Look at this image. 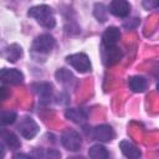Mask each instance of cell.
<instances>
[{
    "label": "cell",
    "mask_w": 159,
    "mask_h": 159,
    "mask_svg": "<svg viewBox=\"0 0 159 159\" xmlns=\"http://www.w3.org/2000/svg\"><path fill=\"white\" fill-rule=\"evenodd\" d=\"M0 78L2 83L19 84L24 81V75L15 68H2L0 72Z\"/></svg>",
    "instance_id": "9"
},
{
    "label": "cell",
    "mask_w": 159,
    "mask_h": 159,
    "mask_svg": "<svg viewBox=\"0 0 159 159\" xmlns=\"http://www.w3.org/2000/svg\"><path fill=\"white\" fill-rule=\"evenodd\" d=\"M128 84H129V88L133 91V92H137V93H140V92H144L147 89V80L142 76H132L128 81Z\"/></svg>",
    "instance_id": "15"
},
{
    "label": "cell",
    "mask_w": 159,
    "mask_h": 159,
    "mask_svg": "<svg viewBox=\"0 0 159 159\" xmlns=\"http://www.w3.org/2000/svg\"><path fill=\"white\" fill-rule=\"evenodd\" d=\"M35 92L39 94L41 101H50L52 96V86L47 82H41V83H35L34 86Z\"/></svg>",
    "instance_id": "12"
},
{
    "label": "cell",
    "mask_w": 159,
    "mask_h": 159,
    "mask_svg": "<svg viewBox=\"0 0 159 159\" xmlns=\"http://www.w3.org/2000/svg\"><path fill=\"white\" fill-rule=\"evenodd\" d=\"M53 46H55V39L48 34H43L35 39L32 43V50L37 53H48L51 52Z\"/></svg>",
    "instance_id": "2"
},
{
    "label": "cell",
    "mask_w": 159,
    "mask_h": 159,
    "mask_svg": "<svg viewBox=\"0 0 159 159\" xmlns=\"http://www.w3.org/2000/svg\"><path fill=\"white\" fill-rule=\"evenodd\" d=\"M16 119V112L12 111H2L1 112V123L4 125L7 124H12Z\"/></svg>",
    "instance_id": "20"
},
{
    "label": "cell",
    "mask_w": 159,
    "mask_h": 159,
    "mask_svg": "<svg viewBox=\"0 0 159 159\" xmlns=\"http://www.w3.org/2000/svg\"><path fill=\"white\" fill-rule=\"evenodd\" d=\"M120 39V31L118 27L111 26L106 29V31L102 35V46L103 48H109L117 46V42Z\"/></svg>",
    "instance_id": "7"
},
{
    "label": "cell",
    "mask_w": 159,
    "mask_h": 159,
    "mask_svg": "<svg viewBox=\"0 0 159 159\" xmlns=\"http://www.w3.org/2000/svg\"><path fill=\"white\" fill-rule=\"evenodd\" d=\"M6 98V88L2 86L1 87V99H5Z\"/></svg>",
    "instance_id": "23"
},
{
    "label": "cell",
    "mask_w": 159,
    "mask_h": 159,
    "mask_svg": "<svg viewBox=\"0 0 159 159\" xmlns=\"http://www.w3.org/2000/svg\"><path fill=\"white\" fill-rule=\"evenodd\" d=\"M108 10L117 17H127L130 12V5L127 0H112Z\"/></svg>",
    "instance_id": "8"
},
{
    "label": "cell",
    "mask_w": 159,
    "mask_h": 159,
    "mask_svg": "<svg viewBox=\"0 0 159 159\" xmlns=\"http://www.w3.org/2000/svg\"><path fill=\"white\" fill-rule=\"evenodd\" d=\"M89 135L93 139H97L99 142H109L114 138V130L108 124H101V125L92 128Z\"/></svg>",
    "instance_id": "6"
},
{
    "label": "cell",
    "mask_w": 159,
    "mask_h": 159,
    "mask_svg": "<svg viewBox=\"0 0 159 159\" xmlns=\"http://www.w3.org/2000/svg\"><path fill=\"white\" fill-rule=\"evenodd\" d=\"M61 143L62 145L72 152H77L80 150L81 145H82V140L81 137L77 132L75 130H66L62 135H61Z\"/></svg>",
    "instance_id": "5"
},
{
    "label": "cell",
    "mask_w": 159,
    "mask_h": 159,
    "mask_svg": "<svg viewBox=\"0 0 159 159\" xmlns=\"http://www.w3.org/2000/svg\"><path fill=\"white\" fill-rule=\"evenodd\" d=\"M1 139L11 149H19L21 147V142H20L19 137L16 134H14L12 132H9L6 129L1 130Z\"/></svg>",
    "instance_id": "13"
},
{
    "label": "cell",
    "mask_w": 159,
    "mask_h": 159,
    "mask_svg": "<svg viewBox=\"0 0 159 159\" xmlns=\"http://www.w3.org/2000/svg\"><path fill=\"white\" fill-rule=\"evenodd\" d=\"M88 155L91 158H93V159H106V158H108V152L103 145L94 144V145H92L89 148Z\"/></svg>",
    "instance_id": "17"
},
{
    "label": "cell",
    "mask_w": 159,
    "mask_h": 159,
    "mask_svg": "<svg viewBox=\"0 0 159 159\" xmlns=\"http://www.w3.org/2000/svg\"><path fill=\"white\" fill-rule=\"evenodd\" d=\"M139 24V19H133V22H125L124 24V27H127V29H132V27H134V26H137Z\"/></svg>",
    "instance_id": "22"
},
{
    "label": "cell",
    "mask_w": 159,
    "mask_h": 159,
    "mask_svg": "<svg viewBox=\"0 0 159 159\" xmlns=\"http://www.w3.org/2000/svg\"><path fill=\"white\" fill-rule=\"evenodd\" d=\"M142 4H143L144 9L152 10V9H155V7L159 6V0H143Z\"/></svg>",
    "instance_id": "21"
},
{
    "label": "cell",
    "mask_w": 159,
    "mask_h": 159,
    "mask_svg": "<svg viewBox=\"0 0 159 159\" xmlns=\"http://www.w3.org/2000/svg\"><path fill=\"white\" fill-rule=\"evenodd\" d=\"M56 78H57L58 82H61V83H63L66 86H71L75 82V80H76L73 77V75L70 71L65 70V68H61V70H58L56 72Z\"/></svg>",
    "instance_id": "18"
},
{
    "label": "cell",
    "mask_w": 159,
    "mask_h": 159,
    "mask_svg": "<svg viewBox=\"0 0 159 159\" xmlns=\"http://www.w3.org/2000/svg\"><path fill=\"white\" fill-rule=\"evenodd\" d=\"M67 62L78 72L81 73H84V72H88L91 70V62H89V58L87 57V55L84 53H73V55H70L67 56Z\"/></svg>",
    "instance_id": "3"
},
{
    "label": "cell",
    "mask_w": 159,
    "mask_h": 159,
    "mask_svg": "<svg viewBox=\"0 0 159 159\" xmlns=\"http://www.w3.org/2000/svg\"><path fill=\"white\" fill-rule=\"evenodd\" d=\"M157 89H158V91H159V83H158V86H157Z\"/></svg>",
    "instance_id": "24"
},
{
    "label": "cell",
    "mask_w": 159,
    "mask_h": 159,
    "mask_svg": "<svg viewBox=\"0 0 159 159\" xmlns=\"http://www.w3.org/2000/svg\"><path fill=\"white\" fill-rule=\"evenodd\" d=\"M66 118L71 119L72 122L77 123V124H83L87 119V114L83 109H78V108H68L65 113Z\"/></svg>",
    "instance_id": "14"
},
{
    "label": "cell",
    "mask_w": 159,
    "mask_h": 159,
    "mask_svg": "<svg viewBox=\"0 0 159 159\" xmlns=\"http://www.w3.org/2000/svg\"><path fill=\"white\" fill-rule=\"evenodd\" d=\"M122 56H123L122 50L118 46L103 48V51H102V58H103V63L106 66H113L122 58Z\"/></svg>",
    "instance_id": "10"
},
{
    "label": "cell",
    "mask_w": 159,
    "mask_h": 159,
    "mask_svg": "<svg viewBox=\"0 0 159 159\" xmlns=\"http://www.w3.org/2000/svg\"><path fill=\"white\" fill-rule=\"evenodd\" d=\"M17 130L19 133L26 138V139H32L37 133H39V125L37 123L29 117H25L21 119V122L17 125Z\"/></svg>",
    "instance_id": "4"
},
{
    "label": "cell",
    "mask_w": 159,
    "mask_h": 159,
    "mask_svg": "<svg viewBox=\"0 0 159 159\" xmlns=\"http://www.w3.org/2000/svg\"><path fill=\"white\" fill-rule=\"evenodd\" d=\"M29 16L34 17L41 26L46 29H52L56 25V19L52 9L47 5H37L29 10Z\"/></svg>",
    "instance_id": "1"
},
{
    "label": "cell",
    "mask_w": 159,
    "mask_h": 159,
    "mask_svg": "<svg viewBox=\"0 0 159 159\" xmlns=\"http://www.w3.org/2000/svg\"><path fill=\"white\" fill-rule=\"evenodd\" d=\"M21 55H22V48L16 43L7 46V48L5 50V57L10 62H16L21 57Z\"/></svg>",
    "instance_id": "16"
},
{
    "label": "cell",
    "mask_w": 159,
    "mask_h": 159,
    "mask_svg": "<svg viewBox=\"0 0 159 159\" xmlns=\"http://www.w3.org/2000/svg\"><path fill=\"white\" fill-rule=\"evenodd\" d=\"M119 148H120L122 153H123L127 158L137 159V158H139V157L142 155L140 150H139L133 143H130V142H128V140H122V142L119 143Z\"/></svg>",
    "instance_id": "11"
},
{
    "label": "cell",
    "mask_w": 159,
    "mask_h": 159,
    "mask_svg": "<svg viewBox=\"0 0 159 159\" xmlns=\"http://www.w3.org/2000/svg\"><path fill=\"white\" fill-rule=\"evenodd\" d=\"M96 19L101 22H104L107 20V10L103 4H96L94 5V11H93Z\"/></svg>",
    "instance_id": "19"
}]
</instances>
